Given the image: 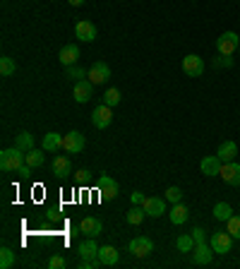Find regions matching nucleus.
<instances>
[{
    "mask_svg": "<svg viewBox=\"0 0 240 269\" xmlns=\"http://www.w3.org/2000/svg\"><path fill=\"white\" fill-rule=\"evenodd\" d=\"M24 166V151L19 147H10V149H3L0 151V168L8 171V173H17L19 168Z\"/></svg>",
    "mask_w": 240,
    "mask_h": 269,
    "instance_id": "1",
    "label": "nucleus"
},
{
    "mask_svg": "<svg viewBox=\"0 0 240 269\" xmlns=\"http://www.w3.org/2000/svg\"><path fill=\"white\" fill-rule=\"evenodd\" d=\"M238 48H240V36L235 31H226V34L216 39V51L221 56H233V51H238Z\"/></svg>",
    "mask_w": 240,
    "mask_h": 269,
    "instance_id": "2",
    "label": "nucleus"
},
{
    "mask_svg": "<svg viewBox=\"0 0 240 269\" xmlns=\"http://www.w3.org/2000/svg\"><path fill=\"white\" fill-rule=\"evenodd\" d=\"M209 245L214 248L216 255H226V252H231V248H233V236L228 231H216V233H212Z\"/></svg>",
    "mask_w": 240,
    "mask_h": 269,
    "instance_id": "3",
    "label": "nucleus"
},
{
    "mask_svg": "<svg viewBox=\"0 0 240 269\" xmlns=\"http://www.w3.org/2000/svg\"><path fill=\"white\" fill-rule=\"evenodd\" d=\"M113 123V111L111 106H106V103H101V106H96L92 111V125L94 128H99V130H106L108 125Z\"/></svg>",
    "mask_w": 240,
    "mask_h": 269,
    "instance_id": "4",
    "label": "nucleus"
},
{
    "mask_svg": "<svg viewBox=\"0 0 240 269\" xmlns=\"http://www.w3.org/2000/svg\"><path fill=\"white\" fill-rule=\"evenodd\" d=\"M130 255H135V257H149L151 250H154V243L149 241L147 236H137V238H132L130 241Z\"/></svg>",
    "mask_w": 240,
    "mask_h": 269,
    "instance_id": "5",
    "label": "nucleus"
},
{
    "mask_svg": "<svg viewBox=\"0 0 240 269\" xmlns=\"http://www.w3.org/2000/svg\"><path fill=\"white\" fill-rule=\"evenodd\" d=\"M87 77H89V82L96 87V84H103L108 77H111V67L106 65L103 60H96L89 70H87Z\"/></svg>",
    "mask_w": 240,
    "mask_h": 269,
    "instance_id": "6",
    "label": "nucleus"
},
{
    "mask_svg": "<svg viewBox=\"0 0 240 269\" xmlns=\"http://www.w3.org/2000/svg\"><path fill=\"white\" fill-rule=\"evenodd\" d=\"M204 60L199 56H194V53H190V56L183 58V70L187 77H202L204 74Z\"/></svg>",
    "mask_w": 240,
    "mask_h": 269,
    "instance_id": "7",
    "label": "nucleus"
},
{
    "mask_svg": "<svg viewBox=\"0 0 240 269\" xmlns=\"http://www.w3.org/2000/svg\"><path fill=\"white\" fill-rule=\"evenodd\" d=\"M63 149L67 151V154H77V151H82L84 149V135L82 132H67V135H63Z\"/></svg>",
    "mask_w": 240,
    "mask_h": 269,
    "instance_id": "8",
    "label": "nucleus"
},
{
    "mask_svg": "<svg viewBox=\"0 0 240 269\" xmlns=\"http://www.w3.org/2000/svg\"><path fill=\"white\" fill-rule=\"evenodd\" d=\"M219 176L223 178V183H226V185L238 187L240 185V164H235V161H228V164H223V166H221V173H219Z\"/></svg>",
    "mask_w": 240,
    "mask_h": 269,
    "instance_id": "9",
    "label": "nucleus"
},
{
    "mask_svg": "<svg viewBox=\"0 0 240 269\" xmlns=\"http://www.w3.org/2000/svg\"><path fill=\"white\" fill-rule=\"evenodd\" d=\"M96 190L101 193L103 200H115V197H118V183H115L111 176H106V173L99 178V185H96Z\"/></svg>",
    "mask_w": 240,
    "mask_h": 269,
    "instance_id": "10",
    "label": "nucleus"
},
{
    "mask_svg": "<svg viewBox=\"0 0 240 269\" xmlns=\"http://www.w3.org/2000/svg\"><path fill=\"white\" fill-rule=\"evenodd\" d=\"M74 39L92 44L94 39H96V27H94L92 22H87V19H79V22L74 24Z\"/></svg>",
    "mask_w": 240,
    "mask_h": 269,
    "instance_id": "11",
    "label": "nucleus"
},
{
    "mask_svg": "<svg viewBox=\"0 0 240 269\" xmlns=\"http://www.w3.org/2000/svg\"><path fill=\"white\" fill-rule=\"evenodd\" d=\"M212 260H214V248L212 245H207V243L194 245V250H192V262L194 264H212Z\"/></svg>",
    "mask_w": 240,
    "mask_h": 269,
    "instance_id": "12",
    "label": "nucleus"
},
{
    "mask_svg": "<svg viewBox=\"0 0 240 269\" xmlns=\"http://www.w3.org/2000/svg\"><path fill=\"white\" fill-rule=\"evenodd\" d=\"M79 228H82V233L87 236V238H96V236H101L103 233V223L99 221L96 216H87V219H82Z\"/></svg>",
    "mask_w": 240,
    "mask_h": 269,
    "instance_id": "13",
    "label": "nucleus"
},
{
    "mask_svg": "<svg viewBox=\"0 0 240 269\" xmlns=\"http://www.w3.org/2000/svg\"><path fill=\"white\" fill-rule=\"evenodd\" d=\"M92 89H94V84L89 82V80H79V82H74V101L77 103H87L89 99H92Z\"/></svg>",
    "mask_w": 240,
    "mask_h": 269,
    "instance_id": "14",
    "label": "nucleus"
},
{
    "mask_svg": "<svg viewBox=\"0 0 240 269\" xmlns=\"http://www.w3.org/2000/svg\"><path fill=\"white\" fill-rule=\"evenodd\" d=\"M142 207H144V212H147V216H161V214L166 212V200H161V197H147L144 202H142Z\"/></svg>",
    "mask_w": 240,
    "mask_h": 269,
    "instance_id": "15",
    "label": "nucleus"
},
{
    "mask_svg": "<svg viewBox=\"0 0 240 269\" xmlns=\"http://www.w3.org/2000/svg\"><path fill=\"white\" fill-rule=\"evenodd\" d=\"M221 166H223V161L216 157V154H214V157H204L202 164H199L202 173H204V176H209V178L219 176V173H221Z\"/></svg>",
    "mask_w": 240,
    "mask_h": 269,
    "instance_id": "16",
    "label": "nucleus"
},
{
    "mask_svg": "<svg viewBox=\"0 0 240 269\" xmlns=\"http://www.w3.org/2000/svg\"><path fill=\"white\" fill-rule=\"evenodd\" d=\"M58 60H60L65 67L74 65V63L79 60V48L74 46V44H67V46H63V48H60V53H58Z\"/></svg>",
    "mask_w": 240,
    "mask_h": 269,
    "instance_id": "17",
    "label": "nucleus"
},
{
    "mask_svg": "<svg viewBox=\"0 0 240 269\" xmlns=\"http://www.w3.org/2000/svg\"><path fill=\"white\" fill-rule=\"evenodd\" d=\"M120 260V252L113 248V245H103L99 248V262H101L103 267H113V264H118Z\"/></svg>",
    "mask_w": 240,
    "mask_h": 269,
    "instance_id": "18",
    "label": "nucleus"
},
{
    "mask_svg": "<svg viewBox=\"0 0 240 269\" xmlns=\"http://www.w3.org/2000/svg\"><path fill=\"white\" fill-rule=\"evenodd\" d=\"M53 173H56L58 178H67L70 173H72V161L65 157V154L56 157L53 159Z\"/></svg>",
    "mask_w": 240,
    "mask_h": 269,
    "instance_id": "19",
    "label": "nucleus"
},
{
    "mask_svg": "<svg viewBox=\"0 0 240 269\" xmlns=\"http://www.w3.org/2000/svg\"><path fill=\"white\" fill-rule=\"evenodd\" d=\"M77 252H79L82 260H96V257H99V245L94 243V238H87L84 243H79Z\"/></svg>",
    "mask_w": 240,
    "mask_h": 269,
    "instance_id": "20",
    "label": "nucleus"
},
{
    "mask_svg": "<svg viewBox=\"0 0 240 269\" xmlns=\"http://www.w3.org/2000/svg\"><path fill=\"white\" fill-rule=\"evenodd\" d=\"M235 154H238V144L233 142V139H226L221 147H219V151H216V157L221 159L223 164H228V161H233L235 159Z\"/></svg>",
    "mask_w": 240,
    "mask_h": 269,
    "instance_id": "21",
    "label": "nucleus"
},
{
    "mask_svg": "<svg viewBox=\"0 0 240 269\" xmlns=\"http://www.w3.org/2000/svg\"><path fill=\"white\" fill-rule=\"evenodd\" d=\"M44 151L46 149H29V151H24V164H29L31 168H38L44 166V161H46V157H44Z\"/></svg>",
    "mask_w": 240,
    "mask_h": 269,
    "instance_id": "22",
    "label": "nucleus"
},
{
    "mask_svg": "<svg viewBox=\"0 0 240 269\" xmlns=\"http://www.w3.org/2000/svg\"><path fill=\"white\" fill-rule=\"evenodd\" d=\"M41 149H46V151H56V149H63V135H58V132H48V135H44Z\"/></svg>",
    "mask_w": 240,
    "mask_h": 269,
    "instance_id": "23",
    "label": "nucleus"
},
{
    "mask_svg": "<svg viewBox=\"0 0 240 269\" xmlns=\"http://www.w3.org/2000/svg\"><path fill=\"white\" fill-rule=\"evenodd\" d=\"M168 216H171V221L176 223V226H180V223H185L187 221V216H190V212H187V207L185 204H173V209L168 212Z\"/></svg>",
    "mask_w": 240,
    "mask_h": 269,
    "instance_id": "24",
    "label": "nucleus"
},
{
    "mask_svg": "<svg viewBox=\"0 0 240 269\" xmlns=\"http://www.w3.org/2000/svg\"><path fill=\"white\" fill-rule=\"evenodd\" d=\"M144 216H147V212H144V207H142V204H132L125 219H128V223H130V226H139V223L144 221Z\"/></svg>",
    "mask_w": 240,
    "mask_h": 269,
    "instance_id": "25",
    "label": "nucleus"
},
{
    "mask_svg": "<svg viewBox=\"0 0 240 269\" xmlns=\"http://www.w3.org/2000/svg\"><path fill=\"white\" fill-rule=\"evenodd\" d=\"M15 147H19L22 151H29V149H34V135L27 130H22L19 135H15Z\"/></svg>",
    "mask_w": 240,
    "mask_h": 269,
    "instance_id": "26",
    "label": "nucleus"
},
{
    "mask_svg": "<svg viewBox=\"0 0 240 269\" xmlns=\"http://www.w3.org/2000/svg\"><path fill=\"white\" fill-rule=\"evenodd\" d=\"M194 245H197V243H194L192 233H190V236L185 233V236H178V238H176V248H178L180 252H185V255H187V252H192V250H194Z\"/></svg>",
    "mask_w": 240,
    "mask_h": 269,
    "instance_id": "27",
    "label": "nucleus"
},
{
    "mask_svg": "<svg viewBox=\"0 0 240 269\" xmlns=\"http://www.w3.org/2000/svg\"><path fill=\"white\" fill-rule=\"evenodd\" d=\"M233 216V209L228 202H219L214 207V219H219V221H228Z\"/></svg>",
    "mask_w": 240,
    "mask_h": 269,
    "instance_id": "28",
    "label": "nucleus"
},
{
    "mask_svg": "<svg viewBox=\"0 0 240 269\" xmlns=\"http://www.w3.org/2000/svg\"><path fill=\"white\" fill-rule=\"evenodd\" d=\"M15 70H17V65H15V60L10 56H3L0 58V74L3 77H10V74H15Z\"/></svg>",
    "mask_w": 240,
    "mask_h": 269,
    "instance_id": "29",
    "label": "nucleus"
},
{
    "mask_svg": "<svg viewBox=\"0 0 240 269\" xmlns=\"http://www.w3.org/2000/svg\"><path fill=\"white\" fill-rule=\"evenodd\" d=\"M120 99H123V96H120V89H115V87H111V89H106V94H103V103H106V106H118L120 103Z\"/></svg>",
    "mask_w": 240,
    "mask_h": 269,
    "instance_id": "30",
    "label": "nucleus"
},
{
    "mask_svg": "<svg viewBox=\"0 0 240 269\" xmlns=\"http://www.w3.org/2000/svg\"><path fill=\"white\" fill-rule=\"evenodd\" d=\"M65 77L72 80V82H79V80L87 77V70H82L79 65H70V67H65Z\"/></svg>",
    "mask_w": 240,
    "mask_h": 269,
    "instance_id": "31",
    "label": "nucleus"
},
{
    "mask_svg": "<svg viewBox=\"0 0 240 269\" xmlns=\"http://www.w3.org/2000/svg\"><path fill=\"white\" fill-rule=\"evenodd\" d=\"M12 264H15V250L3 248V250H0V269H10Z\"/></svg>",
    "mask_w": 240,
    "mask_h": 269,
    "instance_id": "32",
    "label": "nucleus"
},
{
    "mask_svg": "<svg viewBox=\"0 0 240 269\" xmlns=\"http://www.w3.org/2000/svg\"><path fill=\"white\" fill-rule=\"evenodd\" d=\"M226 231L231 233L233 238H240V214H233L231 219L226 221Z\"/></svg>",
    "mask_w": 240,
    "mask_h": 269,
    "instance_id": "33",
    "label": "nucleus"
},
{
    "mask_svg": "<svg viewBox=\"0 0 240 269\" xmlns=\"http://www.w3.org/2000/svg\"><path fill=\"white\" fill-rule=\"evenodd\" d=\"M166 200H168V202H173V204H178L180 200H183V190H180L178 185H171L166 190Z\"/></svg>",
    "mask_w": 240,
    "mask_h": 269,
    "instance_id": "34",
    "label": "nucleus"
},
{
    "mask_svg": "<svg viewBox=\"0 0 240 269\" xmlns=\"http://www.w3.org/2000/svg\"><path fill=\"white\" fill-rule=\"evenodd\" d=\"M48 267H51V269H65V267H67V262H65L63 255H53V257L48 260Z\"/></svg>",
    "mask_w": 240,
    "mask_h": 269,
    "instance_id": "35",
    "label": "nucleus"
},
{
    "mask_svg": "<svg viewBox=\"0 0 240 269\" xmlns=\"http://www.w3.org/2000/svg\"><path fill=\"white\" fill-rule=\"evenodd\" d=\"M214 65H216V67H223V65L231 67V65H233V58H231V56H221V53H219V58L214 60Z\"/></svg>",
    "mask_w": 240,
    "mask_h": 269,
    "instance_id": "36",
    "label": "nucleus"
},
{
    "mask_svg": "<svg viewBox=\"0 0 240 269\" xmlns=\"http://www.w3.org/2000/svg\"><path fill=\"white\" fill-rule=\"evenodd\" d=\"M192 238H194V243L199 245V243H207V233H204V228H192Z\"/></svg>",
    "mask_w": 240,
    "mask_h": 269,
    "instance_id": "37",
    "label": "nucleus"
},
{
    "mask_svg": "<svg viewBox=\"0 0 240 269\" xmlns=\"http://www.w3.org/2000/svg\"><path fill=\"white\" fill-rule=\"evenodd\" d=\"M96 267H101L99 257L96 260H82V264H79V269H96Z\"/></svg>",
    "mask_w": 240,
    "mask_h": 269,
    "instance_id": "38",
    "label": "nucleus"
},
{
    "mask_svg": "<svg viewBox=\"0 0 240 269\" xmlns=\"http://www.w3.org/2000/svg\"><path fill=\"white\" fill-rule=\"evenodd\" d=\"M77 183L79 185H89V171H77Z\"/></svg>",
    "mask_w": 240,
    "mask_h": 269,
    "instance_id": "39",
    "label": "nucleus"
},
{
    "mask_svg": "<svg viewBox=\"0 0 240 269\" xmlns=\"http://www.w3.org/2000/svg\"><path fill=\"white\" fill-rule=\"evenodd\" d=\"M144 200H147V197L142 195V193H132V204H142Z\"/></svg>",
    "mask_w": 240,
    "mask_h": 269,
    "instance_id": "40",
    "label": "nucleus"
},
{
    "mask_svg": "<svg viewBox=\"0 0 240 269\" xmlns=\"http://www.w3.org/2000/svg\"><path fill=\"white\" fill-rule=\"evenodd\" d=\"M31 171H34V168H31V166H29V164H24V166H22V168H19V171H17V173H19V176H29V173H31Z\"/></svg>",
    "mask_w": 240,
    "mask_h": 269,
    "instance_id": "41",
    "label": "nucleus"
},
{
    "mask_svg": "<svg viewBox=\"0 0 240 269\" xmlns=\"http://www.w3.org/2000/svg\"><path fill=\"white\" fill-rule=\"evenodd\" d=\"M46 219H51V221H58V212H56V209H48V212H46Z\"/></svg>",
    "mask_w": 240,
    "mask_h": 269,
    "instance_id": "42",
    "label": "nucleus"
},
{
    "mask_svg": "<svg viewBox=\"0 0 240 269\" xmlns=\"http://www.w3.org/2000/svg\"><path fill=\"white\" fill-rule=\"evenodd\" d=\"M67 3H70L72 8H79V5H84V0H67Z\"/></svg>",
    "mask_w": 240,
    "mask_h": 269,
    "instance_id": "43",
    "label": "nucleus"
}]
</instances>
